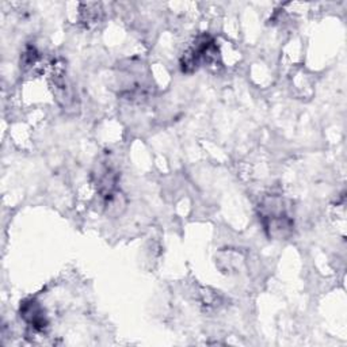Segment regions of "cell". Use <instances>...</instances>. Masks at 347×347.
<instances>
[{
  "instance_id": "obj_1",
  "label": "cell",
  "mask_w": 347,
  "mask_h": 347,
  "mask_svg": "<svg viewBox=\"0 0 347 347\" xmlns=\"http://www.w3.org/2000/svg\"><path fill=\"white\" fill-rule=\"evenodd\" d=\"M86 10H82V14L84 15V20L87 24H95L100 19V10H99V4L96 3H88L84 4Z\"/></svg>"
}]
</instances>
